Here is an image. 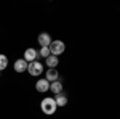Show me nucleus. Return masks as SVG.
Wrapping results in <instances>:
<instances>
[{
    "label": "nucleus",
    "mask_w": 120,
    "mask_h": 119,
    "mask_svg": "<svg viewBox=\"0 0 120 119\" xmlns=\"http://www.w3.org/2000/svg\"><path fill=\"white\" fill-rule=\"evenodd\" d=\"M58 77H59V73H58V69H48L45 74V79L48 82H56L58 81Z\"/></svg>",
    "instance_id": "8"
},
{
    "label": "nucleus",
    "mask_w": 120,
    "mask_h": 119,
    "mask_svg": "<svg viewBox=\"0 0 120 119\" xmlns=\"http://www.w3.org/2000/svg\"><path fill=\"white\" fill-rule=\"evenodd\" d=\"M27 64L29 63L24 60V58H19V60L15 61L13 68H15V71H16V73H24V71H27Z\"/></svg>",
    "instance_id": "4"
},
{
    "label": "nucleus",
    "mask_w": 120,
    "mask_h": 119,
    "mask_svg": "<svg viewBox=\"0 0 120 119\" xmlns=\"http://www.w3.org/2000/svg\"><path fill=\"white\" fill-rule=\"evenodd\" d=\"M7 66H8V58L5 55H0V73L3 69H7Z\"/></svg>",
    "instance_id": "13"
},
{
    "label": "nucleus",
    "mask_w": 120,
    "mask_h": 119,
    "mask_svg": "<svg viewBox=\"0 0 120 119\" xmlns=\"http://www.w3.org/2000/svg\"><path fill=\"white\" fill-rule=\"evenodd\" d=\"M55 101H56L58 106H66L67 105V97H66L64 93H59V95L55 97Z\"/></svg>",
    "instance_id": "11"
},
{
    "label": "nucleus",
    "mask_w": 120,
    "mask_h": 119,
    "mask_svg": "<svg viewBox=\"0 0 120 119\" xmlns=\"http://www.w3.org/2000/svg\"><path fill=\"white\" fill-rule=\"evenodd\" d=\"M38 56V52L35 48H27L26 52H24V60L27 61V63H32V61H35Z\"/></svg>",
    "instance_id": "6"
},
{
    "label": "nucleus",
    "mask_w": 120,
    "mask_h": 119,
    "mask_svg": "<svg viewBox=\"0 0 120 119\" xmlns=\"http://www.w3.org/2000/svg\"><path fill=\"white\" fill-rule=\"evenodd\" d=\"M40 108H42V111H43L45 114L51 116V114H55V111H56V108H58V105H56L55 98L46 97V98H43V100H42V103H40Z\"/></svg>",
    "instance_id": "1"
},
{
    "label": "nucleus",
    "mask_w": 120,
    "mask_h": 119,
    "mask_svg": "<svg viewBox=\"0 0 120 119\" xmlns=\"http://www.w3.org/2000/svg\"><path fill=\"white\" fill-rule=\"evenodd\" d=\"M37 40H38V44H40V47H50V45H51V36H50L48 32H42V34H38Z\"/></svg>",
    "instance_id": "5"
},
{
    "label": "nucleus",
    "mask_w": 120,
    "mask_h": 119,
    "mask_svg": "<svg viewBox=\"0 0 120 119\" xmlns=\"http://www.w3.org/2000/svg\"><path fill=\"white\" fill-rule=\"evenodd\" d=\"M27 73L30 74V76H40V74L43 73V64L40 63V61H32V63H29L27 64Z\"/></svg>",
    "instance_id": "3"
},
{
    "label": "nucleus",
    "mask_w": 120,
    "mask_h": 119,
    "mask_svg": "<svg viewBox=\"0 0 120 119\" xmlns=\"http://www.w3.org/2000/svg\"><path fill=\"white\" fill-rule=\"evenodd\" d=\"M35 89H37L38 92H42V93H45V92L50 90V82L46 81L45 77H43V79H38L37 84H35Z\"/></svg>",
    "instance_id": "7"
},
{
    "label": "nucleus",
    "mask_w": 120,
    "mask_h": 119,
    "mask_svg": "<svg viewBox=\"0 0 120 119\" xmlns=\"http://www.w3.org/2000/svg\"><path fill=\"white\" fill-rule=\"evenodd\" d=\"M50 52H51V55H55V56H59L61 53H64V52H66L64 42H63V40H51Z\"/></svg>",
    "instance_id": "2"
},
{
    "label": "nucleus",
    "mask_w": 120,
    "mask_h": 119,
    "mask_svg": "<svg viewBox=\"0 0 120 119\" xmlns=\"http://www.w3.org/2000/svg\"><path fill=\"white\" fill-rule=\"evenodd\" d=\"M38 55L40 56H43V58H48V56L51 55V52H50V47H42V48H40V50H38Z\"/></svg>",
    "instance_id": "12"
},
{
    "label": "nucleus",
    "mask_w": 120,
    "mask_h": 119,
    "mask_svg": "<svg viewBox=\"0 0 120 119\" xmlns=\"http://www.w3.org/2000/svg\"><path fill=\"white\" fill-rule=\"evenodd\" d=\"M50 90L53 92L55 95H59V93H63V82H61V81L51 82V84H50Z\"/></svg>",
    "instance_id": "10"
},
{
    "label": "nucleus",
    "mask_w": 120,
    "mask_h": 119,
    "mask_svg": "<svg viewBox=\"0 0 120 119\" xmlns=\"http://www.w3.org/2000/svg\"><path fill=\"white\" fill-rule=\"evenodd\" d=\"M58 63H59V60H58V56H55V55H50L45 61V64L48 66V69H56Z\"/></svg>",
    "instance_id": "9"
}]
</instances>
